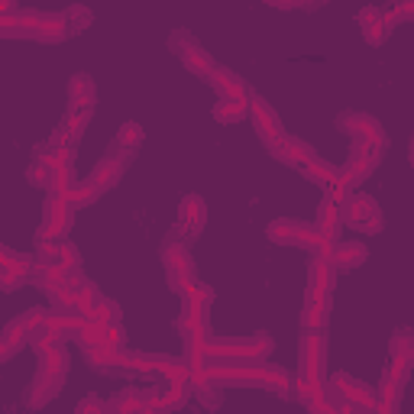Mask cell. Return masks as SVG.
I'll list each match as a JSON object with an SVG mask.
<instances>
[{"instance_id": "cell-11", "label": "cell", "mask_w": 414, "mask_h": 414, "mask_svg": "<svg viewBox=\"0 0 414 414\" xmlns=\"http://www.w3.org/2000/svg\"><path fill=\"white\" fill-rule=\"evenodd\" d=\"M143 411V402H139L136 395L130 398V395H120L114 404H110V414H139Z\"/></svg>"}, {"instance_id": "cell-10", "label": "cell", "mask_w": 414, "mask_h": 414, "mask_svg": "<svg viewBox=\"0 0 414 414\" xmlns=\"http://www.w3.org/2000/svg\"><path fill=\"white\" fill-rule=\"evenodd\" d=\"M182 58H184V65L191 71H197V75H207V71L214 69V65H210V56L201 52V49H188V52H182Z\"/></svg>"}, {"instance_id": "cell-15", "label": "cell", "mask_w": 414, "mask_h": 414, "mask_svg": "<svg viewBox=\"0 0 414 414\" xmlns=\"http://www.w3.org/2000/svg\"><path fill=\"white\" fill-rule=\"evenodd\" d=\"M139 414H165V411H159V408H152V404H143V411Z\"/></svg>"}, {"instance_id": "cell-2", "label": "cell", "mask_w": 414, "mask_h": 414, "mask_svg": "<svg viewBox=\"0 0 414 414\" xmlns=\"http://www.w3.org/2000/svg\"><path fill=\"white\" fill-rule=\"evenodd\" d=\"M253 120H256V127H259V133H263V139L269 143V146H278L282 143V127H278V117L269 110V103L263 101H256L253 103Z\"/></svg>"}, {"instance_id": "cell-8", "label": "cell", "mask_w": 414, "mask_h": 414, "mask_svg": "<svg viewBox=\"0 0 414 414\" xmlns=\"http://www.w3.org/2000/svg\"><path fill=\"white\" fill-rule=\"evenodd\" d=\"M214 117H217L220 123L243 120V117H246V103H243V101H220L217 107H214Z\"/></svg>"}, {"instance_id": "cell-6", "label": "cell", "mask_w": 414, "mask_h": 414, "mask_svg": "<svg viewBox=\"0 0 414 414\" xmlns=\"http://www.w3.org/2000/svg\"><path fill=\"white\" fill-rule=\"evenodd\" d=\"M69 210L71 207L65 204V197L49 201V207H46V236H58V233L69 227Z\"/></svg>"}, {"instance_id": "cell-1", "label": "cell", "mask_w": 414, "mask_h": 414, "mask_svg": "<svg viewBox=\"0 0 414 414\" xmlns=\"http://www.w3.org/2000/svg\"><path fill=\"white\" fill-rule=\"evenodd\" d=\"M346 214H350V223L353 227H359V230H379L382 227V217H379V207H376V201L372 197H350L346 201Z\"/></svg>"}, {"instance_id": "cell-14", "label": "cell", "mask_w": 414, "mask_h": 414, "mask_svg": "<svg viewBox=\"0 0 414 414\" xmlns=\"http://www.w3.org/2000/svg\"><path fill=\"white\" fill-rule=\"evenodd\" d=\"M16 350H20V346H16V343H10L7 337H0V363H3V359H10L13 353H16Z\"/></svg>"}, {"instance_id": "cell-7", "label": "cell", "mask_w": 414, "mask_h": 414, "mask_svg": "<svg viewBox=\"0 0 414 414\" xmlns=\"http://www.w3.org/2000/svg\"><path fill=\"white\" fill-rule=\"evenodd\" d=\"M165 265H169L172 278H182V276H188V272H191L188 253H184L182 246H169V249H165Z\"/></svg>"}, {"instance_id": "cell-12", "label": "cell", "mask_w": 414, "mask_h": 414, "mask_svg": "<svg viewBox=\"0 0 414 414\" xmlns=\"http://www.w3.org/2000/svg\"><path fill=\"white\" fill-rule=\"evenodd\" d=\"M139 139H143V130H139L136 123H127V127L120 130V143H123V146H130V143H139Z\"/></svg>"}, {"instance_id": "cell-3", "label": "cell", "mask_w": 414, "mask_h": 414, "mask_svg": "<svg viewBox=\"0 0 414 414\" xmlns=\"http://www.w3.org/2000/svg\"><path fill=\"white\" fill-rule=\"evenodd\" d=\"M359 23H363V36H366L372 46H379L382 39H385V33H389L385 16H382V10H376V7H369V10L359 13Z\"/></svg>"}, {"instance_id": "cell-5", "label": "cell", "mask_w": 414, "mask_h": 414, "mask_svg": "<svg viewBox=\"0 0 414 414\" xmlns=\"http://www.w3.org/2000/svg\"><path fill=\"white\" fill-rule=\"evenodd\" d=\"M327 259L334 263V269H337V265L350 269V265H356V263H363V259H366V249H363V243H334Z\"/></svg>"}, {"instance_id": "cell-9", "label": "cell", "mask_w": 414, "mask_h": 414, "mask_svg": "<svg viewBox=\"0 0 414 414\" xmlns=\"http://www.w3.org/2000/svg\"><path fill=\"white\" fill-rule=\"evenodd\" d=\"M204 214H207V207L201 204V197H188L182 207V220L184 223H191V227H201L204 223Z\"/></svg>"}, {"instance_id": "cell-4", "label": "cell", "mask_w": 414, "mask_h": 414, "mask_svg": "<svg viewBox=\"0 0 414 414\" xmlns=\"http://www.w3.org/2000/svg\"><path fill=\"white\" fill-rule=\"evenodd\" d=\"M210 84L220 91V101H243V94H246V88H243V81L233 75V71H214V78H210Z\"/></svg>"}, {"instance_id": "cell-13", "label": "cell", "mask_w": 414, "mask_h": 414, "mask_svg": "<svg viewBox=\"0 0 414 414\" xmlns=\"http://www.w3.org/2000/svg\"><path fill=\"white\" fill-rule=\"evenodd\" d=\"M78 414H103V404L97 402V398H84V402L78 404Z\"/></svg>"}]
</instances>
